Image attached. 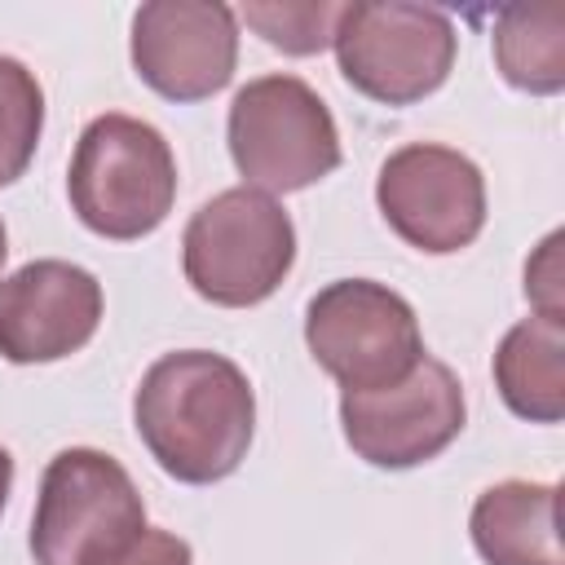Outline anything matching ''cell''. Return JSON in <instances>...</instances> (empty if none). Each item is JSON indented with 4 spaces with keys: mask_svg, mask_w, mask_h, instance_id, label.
Masks as SVG:
<instances>
[{
    "mask_svg": "<svg viewBox=\"0 0 565 565\" xmlns=\"http://www.w3.org/2000/svg\"><path fill=\"white\" fill-rule=\"evenodd\" d=\"M340 424L358 459L375 468H415L459 437L463 384L446 362L424 358L406 380L388 388L344 393Z\"/></svg>",
    "mask_w": 565,
    "mask_h": 565,
    "instance_id": "cell-9",
    "label": "cell"
},
{
    "mask_svg": "<svg viewBox=\"0 0 565 565\" xmlns=\"http://www.w3.org/2000/svg\"><path fill=\"white\" fill-rule=\"evenodd\" d=\"M296 260V225L274 194L252 185L221 190L207 199L181 238L185 282L225 309L260 305L278 291Z\"/></svg>",
    "mask_w": 565,
    "mask_h": 565,
    "instance_id": "cell-3",
    "label": "cell"
},
{
    "mask_svg": "<svg viewBox=\"0 0 565 565\" xmlns=\"http://www.w3.org/2000/svg\"><path fill=\"white\" fill-rule=\"evenodd\" d=\"M106 565H194L190 543L168 534V530H141L119 556H110Z\"/></svg>",
    "mask_w": 565,
    "mask_h": 565,
    "instance_id": "cell-18",
    "label": "cell"
},
{
    "mask_svg": "<svg viewBox=\"0 0 565 565\" xmlns=\"http://www.w3.org/2000/svg\"><path fill=\"white\" fill-rule=\"evenodd\" d=\"M230 154L252 190L291 194L340 168V132L305 79L260 75L234 93Z\"/></svg>",
    "mask_w": 565,
    "mask_h": 565,
    "instance_id": "cell-5",
    "label": "cell"
},
{
    "mask_svg": "<svg viewBox=\"0 0 565 565\" xmlns=\"http://www.w3.org/2000/svg\"><path fill=\"white\" fill-rule=\"evenodd\" d=\"M335 18H340V4H327V0H282V4H243V22L274 49L282 53H318L331 44V31H335Z\"/></svg>",
    "mask_w": 565,
    "mask_h": 565,
    "instance_id": "cell-16",
    "label": "cell"
},
{
    "mask_svg": "<svg viewBox=\"0 0 565 565\" xmlns=\"http://www.w3.org/2000/svg\"><path fill=\"white\" fill-rule=\"evenodd\" d=\"M525 296L534 300L539 318L561 322V234H547L534 260L525 265Z\"/></svg>",
    "mask_w": 565,
    "mask_h": 565,
    "instance_id": "cell-17",
    "label": "cell"
},
{
    "mask_svg": "<svg viewBox=\"0 0 565 565\" xmlns=\"http://www.w3.org/2000/svg\"><path fill=\"white\" fill-rule=\"evenodd\" d=\"M66 194L75 216L115 243L146 238L177 199V159L159 128L132 115H97L75 146Z\"/></svg>",
    "mask_w": 565,
    "mask_h": 565,
    "instance_id": "cell-2",
    "label": "cell"
},
{
    "mask_svg": "<svg viewBox=\"0 0 565 565\" xmlns=\"http://www.w3.org/2000/svg\"><path fill=\"white\" fill-rule=\"evenodd\" d=\"M132 424L168 477L185 486H212L247 459L256 397L247 375L225 353L181 349L163 353L141 375Z\"/></svg>",
    "mask_w": 565,
    "mask_h": 565,
    "instance_id": "cell-1",
    "label": "cell"
},
{
    "mask_svg": "<svg viewBox=\"0 0 565 565\" xmlns=\"http://www.w3.org/2000/svg\"><path fill=\"white\" fill-rule=\"evenodd\" d=\"M494 62L512 88L561 93L565 88V4H516L494 22Z\"/></svg>",
    "mask_w": 565,
    "mask_h": 565,
    "instance_id": "cell-14",
    "label": "cell"
},
{
    "mask_svg": "<svg viewBox=\"0 0 565 565\" xmlns=\"http://www.w3.org/2000/svg\"><path fill=\"white\" fill-rule=\"evenodd\" d=\"M44 128V93L35 75L0 53V185H13L35 159Z\"/></svg>",
    "mask_w": 565,
    "mask_h": 565,
    "instance_id": "cell-15",
    "label": "cell"
},
{
    "mask_svg": "<svg viewBox=\"0 0 565 565\" xmlns=\"http://www.w3.org/2000/svg\"><path fill=\"white\" fill-rule=\"evenodd\" d=\"M305 344L344 393L388 388L424 362L415 309L371 278L322 287L305 309Z\"/></svg>",
    "mask_w": 565,
    "mask_h": 565,
    "instance_id": "cell-6",
    "label": "cell"
},
{
    "mask_svg": "<svg viewBox=\"0 0 565 565\" xmlns=\"http://www.w3.org/2000/svg\"><path fill=\"white\" fill-rule=\"evenodd\" d=\"M375 203L388 230L428 256L468 247L486 225L481 168L468 154L433 141L402 146L380 163Z\"/></svg>",
    "mask_w": 565,
    "mask_h": 565,
    "instance_id": "cell-8",
    "label": "cell"
},
{
    "mask_svg": "<svg viewBox=\"0 0 565 565\" xmlns=\"http://www.w3.org/2000/svg\"><path fill=\"white\" fill-rule=\"evenodd\" d=\"M146 530V503L119 459L71 446L49 459L31 516L35 565H106Z\"/></svg>",
    "mask_w": 565,
    "mask_h": 565,
    "instance_id": "cell-4",
    "label": "cell"
},
{
    "mask_svg": "<svg viewBox=\"0 0 565 565\" xmlns=\"http://www.w3.org/2000/svg\"><path fill=\"white\" fill-rule=\"evenodd\" d=\"M556 486L499 481L472 503V547L486 565H565Z\"/></svg>",
    "mask_w": 565,
    "mask_h": 565,
    "instance_id": "cell-12",
    "label": "cell"
},
{
    "mask_svg": "<svg viewBox=\"0 0 565 565\" xmlns=\"http://www.w3.org/2000/svg\"><path fill=\"white\" fill-rule=\"evenodd\" d=\"M4 256H9V238H4V221H0V265H4Z\"/></svg>",
    "mask_w": 565,
    "mask_h": 565,
    "instance_id": "cell-20",
    "label": "cell"
},
{
    "mask_svg": "<svg viewBox=\"0 0 565 565\" xmlns=\"http://www.w3.org/2000/svg\"><path fill=\"white\" fill-rule=\"evenodd\" d=\"M331 44L340 75L380 106L437 93L455 66V22L433 4H340Z\"/></svg>",
    "mask_w": 565,
    "mask_h": 565,
    "instance_id": "cell-7",
    "label": "cell"
},
{
    "mask_svg": "<svg viewBox=\"0 0 565 565\" xmlns=\"http://www.w3.org/2000/svg\"><path fill=\"white\" fill-rule=\"evenodd\" d=\"M494 384L512 415L556 424L565 415V322L525 318L494 353Z\"/></svg>",
    "mask_w": 565,
    "mask_h": 565,
    "instance_id": "cell-13",
    "label": "cell"
},
{
    "mask_svg": "<svg viewBox=\"0 0 565 565\" xmlns=\"http://www.w3.org/2000/svg\"><path fill=\"white\" fill-rule=\"evenodd\" d=\"M9 490H13V455L0 446V512L9 503Z\"/></svg>",
    "mask_w": 565,
    "mask_h": 565,
    "instance_id": "cell-19",
    "label": "cell"
},
{
    "mask_svg": "<svg viewBox=\"0 0 565 565\" xmlns=\"http://www.w3.org/2000/svg\"><path fill=\"white\" fill-rule=\"evenodd\" d=\"M102 322V282L71 260H31L0 278V353L18 366L79 353Z\"/></svg>",
    "mask_w": 565,
    "mask_h": 565,
    "instance_id": "cell-11",
    "label": "cell"
},
{
    "mask_svg": "<svg viewBox=\"0 0 565 565\" xmlns=\"http://www.w3.org/2000/svg\"><path fill=\"white\" fill-rule=\"evenodd\" d=\"M238 62V22L212 0H150L132 13V66L168 102L221 93Z\"/></svg>",
    "mask_w": 565,
    "mask_h": 565,
    "instance_id": "cell-10",
    "label": "cell"
}]
</instances>
